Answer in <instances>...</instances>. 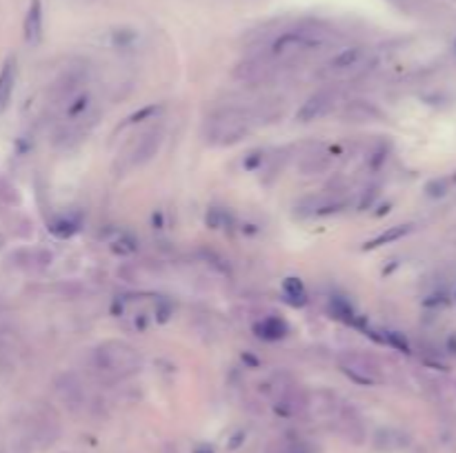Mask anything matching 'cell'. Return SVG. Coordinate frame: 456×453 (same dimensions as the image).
<instances>
[{
  "instance_id": "obj_14",
  "label": "cell",
  "mask_w": 456,
  "mask_h": 453,
  "mask_svg": "<svg viewBox=\"0 0 456 453\" xmlns=\"http://www.w3.org/2000/svg\"><path fill=\"white\" fill-rule=\"evenodd\" d=\"M343 118L348 120V123H370L372 118H381V114H379V109L363 103V100H354L343 112Z\"/></svg>"
},
{
  "instance_id": "obj_9",
  "label": "cell",
  "mask_w": 456,
  "mask_h": 453,
  "mask_svg": "<svg viewBox=\"0 0 456 453\" xmlns=\"http://www.w3.org/2000/svg\"><path fill=\"white\" fill-rule=\"evenodd\" d=\"M23 34H25L27 45H32V47L41 45V40H43V3L41 0H32V5H29Z\"/></svg>"
},
{
  "instance_id": "obj_37",
  "label": "cell",
  "mask_w": 456,
  "mask_h": 453,
  "mask_svg": "<svg viewBox=\"0 0 456 453\" xmlns=\"http://www.w3.org/2000/svg\"><path fill=\"white\" fill-rule=\"evenodd\" d=\"M454 298H456V294H454Z\"/></svg>"
},
{
  "instance_id": "obj_16",
  "label": "cell",
  "mask_w": 456,
  "mask_h": 453,
  "mask_svg": "<svg viewBox=\"0 0 456 453\" xmlns=\"http://www.w3.org/2000/svg\"><path fill=\"white\" fill-rule=\"evenodd\" d=\"M283 291H285V298L290 302L292 307H303L307 305V294H305V285L301 278H285L283 280Z\"/></svg>"
},
{
  "instance_id": "obj_29",
  "label": "cell",
  "mask_w": 456,
  "mask_h": 453,
  "mask_svg": "<svg viewBox=\"0 0 456 453\" xmlns=\"http://www.w3.org/2000/svg\"><path fill=\"white\" fill-rule=\"evenodd\" d=\"M134 40H136V34L130 32V29H123V32L114 34V45H130Z\"/></svg>"
},
{
  "instance_id": "obj_3",
  "label": "cell",
  "mask_w": 456,
  "mask_h": 453,
  "mask_svg": "<svg viewBox=\"0 0 456 453\" xmlns=\"http://www.w3.org/2000/svg\"><path fill=\"white\" fill-rule=\"evenodd\" d=\"M323 45V38L316 32H305V29H292V32H285L272 43L270 54L276 60H292L299 58L301 54L314 52Z\"/></svg>"
},
{
  "instance_id": "obj_35",
  "label": "cell",
  "mask_w": 456,
  "mask_h": 453,
  "mask_svg": "<svg viewBox=\"0 0 456 453\" xmlns=\"http://www.w3.org/2000/svg\"><path fill=\"white\" fill-rule=\"evenodd\" d=\"M243 231H247V234H256V231H259V229H256V225H245Z\"/></svg>"
},
{
  "instance_id": "obj_10",
  "label": "cell",
  "mask_w": 456,
  "mask_h": 453,
  "mask_svg": "<svg viewBox=\"0 0 456 453\" xmlns=\"http://www.w3.org/2000/svg\"><path fill=\"white\" fill-rule=\"evenodd\" d=\"M254 334L267 340V342H276V340H283L287 334H290V325L279 318V316H267L263 320H259L254 325Z\"/></svg>"
},
{
  "instance_id": "obj_28",
  "label": "cell",
  "mask_w": 456,
  "mask_h": 453,
  "mask_svg": "<svg viewBox=\"0 0 456 453\" xmlns=\"http://www.w3.org/2000/svg\"><path fill=\"white\" fill-rule=\"evenodd\" d=\"M445 191H448V183L445 180H434V183L428 185V196L432 198H441Z\"/></svg>"
},
{
  "instance_id": "obj_23",
  "label": "cell",
  "mask_w": 456,
  "mask_h": 453,
  "mask_svg": "<svg viewBox=\"0 0 456 453\" xmlns=\"http://www.w3.org/2000/svg\"><path fill=\"white\" fill-rule=\"evenodd\" d=\"M112 251H114L116 256H132L134 251H136V240L130 238V236H121L112 245Z\"/></svg>"
},
{
  "instance_id": "obj_2",
  "label": "cell",
  "mask_w": 456,
  "mask_h": 453,
  "mask_svg": "<svg viewBox=\"0 0 456 453\" xmlns=\"http://www.w3.org/2000/svg\"><path fill=\"white\" fill-rule=\"evenodd\" d=\"M94 360L98 369H103L105 374H112L118 378L134 376L136 371H141L143 358L141 354L125 340H105L96 347Z\"/></svg>"
},
{
  "instance_id": "obj_25",
  "label": "cell",
  "mask_w": 456,
  "mask_h": 453,
  "mask_svg": "<svg viewBox=\"0 0 456 453\" xmlns=\"http://www.w3.org/2000/svg\"><path fill=\"white\" fill-rule=\"evenodd\" d=\"M161 105H150V107H143L141 112H136V114H132L130 118H127V125H136V123H141V120H145V118H152V116H156L158 112H161Z\"/></svg>"
},
{
  "instance_id": "obj_27",
  "label": "cell",
  "mask_w": 456,
  "mask_h": 453,
  "mask_svg": "<svg viewBox=\"0 0 456 453\" xmlns=\"http://www.w3.org/2000/svg\"><path fill=\"white\" fill-rule=\"evenodd\" d=\"M172 311H174V309H172L170 302L161 300V302L156 305V320H158V322H167V320H170V316H172Z\"/></svg>"
},
{
  "instance_id": "obj_33",
  "label": "cell",
  "mask_w": 456,
  "mask_h": 453,
  "mask_svg": "<svg viewBox=\"0 0 456 453\" xmlns=\"http://www.w3.org/2000/svg\"><path fill=\"white\" fill-rule=\"evenodd\" d=\"M192 453H216L212 445H198Z\"/></svg>"
},
{
  "instance_id": "obj_20",
  "label": "cell",
  "mask_w": 456,
  "mask_h": 453,
  "mask_svg": "<svg viewBox=\"0 0 456 453\" xmlns=\"http://www.w3.org/2000/svg\"><path fill=\"white\" fill-rule=\"evenodd\" d=\"M89 107H92V98H89V94H81L78 98H74L72 103H67L65 116H67V118H72V120H76V118L85 116Z\"/></svg>"
},
{
  "instance_id": "obj_15",
  "label": "cell",
  "mask_w": 456,
  "mask_h": 453,
  "mask_svg": "<svg viewBox=\"0 0 456 453\" xmlns=\"http://www.w3.org/2000/svg\"><path fill=\"white\" fill-rule=\"evenodd\" d=\"M412 231V225H396V227H390L388 231H383V234H379L376 238L368 240V243L363 245L365 251H372V249H379L383 245H390V243H396V240L405 238Z\"/></svg>"
},
{
  "instance_id": "obj_21",
  "label": "cell",
  "mask_w": 456,
  "mask_h": 453,
  "mask_svg": "<svg viewBox=\"0 0 456 453\" xmlns=\"http://www.w3.org/2000/svg\"><path fill=\"white\" fill-rule=\"evenodd\" d=\"M76 229H78V223L72 218H58V220H54L52 225H49V231H52V234L58 236V238H69Z\"/></svg>"
},
{
  "instance_id": "obj_31",
  "label": "cell",
  "mask_w": 456,
  "mask_h": 453,
  "mask_svg": "<svg viewBox=\"0 0 456 453\" xmlns=\"http://www.w3.org/2000/svg\"><path fill=\"white\" fill-rule=\"evenodd\" d=\"M163 211L158 209V211H154V216H152V225H154V229H163Z\"/></svg>"
},
{
  "instance_id": "obj_36",
  "label": "cell",
  "mask_w": 456,
  "mask_h": 453,
  "mask_svg": "<svg viewBox=\"0 0 456 453\" xmlns=\"http://www.w3.org/2000/svg\"><path fill=\"white\" fill-rule=\"evenodd\" d=\"M3 245H5V238H3V236H0V247H3Z\"/></svg>"
},
{
  "instance_id": "obj_34",
  "label": "cell",
  "mask_w": 456,
  "mask_h": 453,
  "mask_svg": "<svg viewBox=\"0 0 456 453\" xmlns=\"http://www.w3.org/2000/svg\"><path fill=\"white\" fill-rule=\"evenodd\" d=\"M448 349L452 351V354H456V336H452V338L448 340Z\"/></svg>"
},
{
  "instance_id": "obj_12",
  "label": "cell",
  "mask_w": 456,
  "mask_h": 453,
  "mask_svg": "<svg viewBox=\"0 0 456 453\" xmlns=\"http://www.w3.org/2000/svg\"><path fill=\"white\" fill-rule=\"evenodd\" d=\"M374 447L379 451H396L408 445V436L399 429H379L374 434Z\"/></svg>"
},
{
  "instance_id": "obj_8",
  "label": "cell",
  "mask_w": 456,
  "mask_h": 453,
  "mask_svg": "<svg viewBox=\"0 0 456 453\" xmlns=\"http://www.w3.org/2000/svg\"><path fill=\"white\" fill-rule=\"evenodd\" d=\"M336 418H339V429H341V434L345 436V440L352 442V445H363L365 442V427L361 422V416L350 407H341L339 416Z\"/></svg>"
},
{
  "instance_id": "obj_30",
  "label": "cell",
  "mask_w": 456,
  "mask_h": 453,
  "mask_svg": "<svg viewBox=\"0 0 456 453\" xmlns=\"http://www.w3.org/2000/svg\"><path fill=\"white\" fill-rule=\"evenodd\" d=\"M245 438H247V434H245V431H239V434H234V436H232L230 445H227V447H230L232 451H234V449H239V447L243 445V442H245Z\"/></svg>"
},
{
  "instance_id": "obj_18",
  "label": "cell",
  "mask_w": 456,
  "mask_h": 453,
  "mask_svg": "<svg viewBox=\"0 0 456 453\" xmlns=\"http://www.w3.org/2000/svg\"><path fill=\"white\" fill-rule=\"evenodd\" d=\"M327 167H330V156L327 154H310L301 163V171L307 176L323 174V171H327Z\"/></svg>"
},
{
  "instance_id": "obj_17",
  "label": "cell",
  "mask_w": 456,
  "mask_h": 453,
  "mask_svg": "<svg viewBox=\"0 0 456 453\" xmlns=\"http://www.w3.org/2000/svg\"><path fill=\"white\" fill-rule=\"evenodd\" d=\"M330 314H332L334 318L348 322V325H352V322L356 320L354 307H352L345 298H341V296H334V298L330 300Z\"/></svg>"
},
{
  "instance_id": "obj_7",
  "label": "cell",
  "mask_w": 456,
  "mask_h": 453,
  "mask_svg": "<svg viewBox=\"0 0 456 453\" xmlns=\"http://www.w3.org/2000/svg\"><path fill=\"white\" fill-rule=\"evenodd\" d=\"M341 371L348 376L352 382L361 387H374L381 378L376 376V369H372L368 362H365L361 356H350L341 360Z\"/></svg>"
},
{
  "instance_id": "obj_19",
  "label": "cell",
  "mask_w": 456,
  "mask_h": 453,
  "mask_svg": "<svg viewBox=\"0 0 456 453\" xmlns=\"http://www.w3.org/2000/svg\"><path fill=\"white\" fill-rule=\"evenodd\" d=\"M58 394H61V398L74 409L81 405V400H83V391L78 387V382H74L72 378H65V385H58Z\"/></svg>"
},
{
  "instance_id": "obj_6",
  "label": "cell",
  "mask_w": 456,
  "mask_h": 453,
  "mask_svg": "<svg viewBox=\"0 0 456 453\" xmlns=\"http://www.w3.org/2000/svg\"><path fill=\"white\" fill-rule=\"evenodd\" d=\"M332 103H334V92H330V89H321V92L312 94L301 105V109L296 112V120H299V123H312V120H319L321 116L330 112Z\"/></svg>"
},
{
  "instance_id": "obj_32",
  "label": "cell",
  "mask_w": 456,
  "mask_h": 453,
  "mask_svg": "<svg viewBox=\"0 0 456 453\" xmlns=\"http://www.w3.org/2000/svg\"><path fill=\"white\" fill-rule=\"evenodd\" d=\"M241 358H243V362H247V365H250V367H254V369L261 365V362H259V360H256V358H254V356L250 354V351H245V354H243Z\"/></svg>"
},
{
  "instance_id": "obj_26",
  "label": "cell",
  "mask_w": 456,
  "mask_h": 453,
  "mask_svg": "<svg viewBox=\"0 0 456 453\" xmlns=\"http://www.w3.org/2000/svg\"><path fill=\"white\" fill-rule=\"evenodd\" d=\"M263 151H252L250 156L245 158V163H243V167L247 169V171H256L261 165H263Z\"/></svg>"
},
{
  "instance_id": "obj_4",
  "label": "cell",
  "mask_w": 456,
  "mask_h": 453,
  "mask_svg": "<svg viewBox=\"0 0 456 453\" xmlns=\"http://www.w3.org/2000/svg\"><path fill=\"white\" fill-rule=\"evenodd\" d=\"M161 147H163V129H152V132L143 134L141 140H138V145L130 151V156H127V169L147 165L158 151H161Z\"/></svg>"
},
{
  "instance_id": "obj_22",
  "label": "cell",
  "mask_w": 456,
  "mask_h": 453,
  "mask_svg": "<svg viewBox=\"0 0 456 453\" xmlns=\"http://www.w3.org/2000/svg\"><path fill=\"white\" fill-rule=\"evenodd\" d=\"M225 211L221 209V207H210L207 209V214H205V225H207V229H221L223 225H225Z\"/></svg>"
},
{
  "instance_id": "obj_11",
  "label": "cell",
  "mask_w": 456,
  "mask_h": 453,
  "mask_svg": "<svg viewBox=\"0 0 456 453\" xmlns=\"http://www.w3.org/2000/svg\"><path fill=\"white\" fill-rule=\"evenodd\" d=\"M363 56H365V47H348L336 54L330 63H327V67H330L332 72H348V69L359 67Z\"/></svg>"
},
{
  "instance_id": "obj_13",
  "label": "cell",
  "mask_w": 456,
  "mask_h": 453,
  "mask_svg": "<svg viewBox=\"0 0 456 453\" xmlns=\"http://www.w3.org/2000/svg\"><path fill=\"white\" fill-rule=\"evenodd\" d=\"M14 83H16V60L9 58L3 65V72H0V112H5L9 100H12Z\"/></svg>"
},
{
  "instance_id": "obj_1",
  "label": "cell",
  "mask_w": 456,
  "mask_h": 453,
  "mask_svg": "<svg viewBox=\"0 0 456 453\" xmlns=\"http://www.w3.org/2000/svg\"><path fill=\"white\" fill-rule=\"evenodd\" d=\"M250 116L239 107H225L207 118L205 138L216 147H232L250 134Z\"/></svg>"
},
{
  "instance_id": "obj_5",
  "label": "cell",
  "mask_w": 456,
  "mask_h": 453,
  "mask_svg": "<svg viewBox=\"0 0 456 453\" xmlns=\"http://www.w3.org/2000/svg\"><path fill=\"white\" fill-rule=\"evenodd\" d=\"M303 411L314 418H332V416H339L341 402L332 391L321 389V391H314V394H310V396H305Z\"/></svg>"
},
{
  "instance_id": "obj_24",
  "label": "cell",
  "mask_w": 456,
  "mask_h": 453,
  "mask_svg": "<svg viewBox=\"0 0 456 453\" xmlns=\"http://www.w3.org/2000/svg\"><path fill=\"white\" fill-rule=\"evenodd\" d=\"M383 342H388L390 347H394V349L403 351V354H410V345H408V340H405V336H403V334H399V331H388V334H385V338H383Z\"/></svg>"
}]
</instances>
